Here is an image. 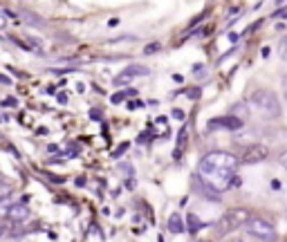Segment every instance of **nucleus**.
Here are the masks:
<instances>
[{
	"mask_svg": "<svg viewBox=\"0 0 287 242\" xmlns=\"http://www.w3.org/2000/svg\"><path fill=\"white\" fill-rule=\"evenodd\" d=\"M242 121L240 117H218V119H213V121H209V126H207V130H218V128H224V130H238V128H242Z\"/></svg>",
	"mask_w": 287,
	"mask_h": 242,
	"instance_id": "0eeeda50",
	"label": "nucleus"
},
{
	"mask_svg": "<svg viewBox=\"0 0 287 242\" xmlns=\"http://www.w3.org/2000/svg\"><path fill=\"white\" fill-rule=\"evenodd\" d=\"M3 105H5V108H16V105H18V101L14 99V96H7V99L3 101Z\"/></svg>",
	"mask_w": 287,
	"mask_h": 242,
	"instance_id": "6ab92c4d",
	"label": "nucleus"
},
{
	"mask_svg": "<svg viewBox=\"0 0 287 242\" xmlns=\"http://www.w3.org/2000/svg\"><path fill=\"white\" fill-rule=\"evenodd\" d=\"M173 117L175 119H182V117H184V112H182V110H173Z\"/></svg>",
	"mask_w": 287,
	"mask_h": 242,
	"instance_id": "393cba45",
	"label": "nucleus"
},
{
	"mask_svg": "<svg viewBox=\"0 0 287 242\" xmlns=\"http://www.w3.org/2000/svg\"><path fill=\"white\" fill-rule=\"evenodd\" d=\"M269 157V148L262 146V144H251V146H245L238 155L240 164H258V162H265Z\"/></svg>",
	"mask_w": 287,
	"mask_h": 242,
	"instance_id": "39448f33",
	"label": "nucleus"
},
{
	"mask_svg": "<svg viewBox=\"0 0 287 242\" xmlns=\"http://www.w3.org/2000/svg\"><path fill=\"white\" fill-rule=\"evenodd\" d=\"M132 94H137V92H135V90H126V92H119V94H112V99H110V101H112V103H121V101L126 99V96H132Z\"/></svg>",
	"mask_w": 287,
	"mask_h": 242,
	"instance_id": "2eb2a0df",
	"label": "nucleus"
},
{
	"mask_svg": "<svg viewBox=\"0 0 287 242\" xmlns=\"http://www.w3.org/2000/svg\"><path fill=\"white\" fill-rule=\"evenodd\" d=\"M229 242H242V240H238V238H236V240H229Z\"/></svg>",
	"mask_w": 287,
	"mask_h": 242,
	"instance_id": "c85d7f7f",
	"label": "nucleus"
},
{
	"mask_svg": "<svg viewBox=\"0 0 287 242\" xmlns=\"http://www.w3.org/2000/svg\"><path fill=\"white\" fill-rule=\"evenodd\" d=\"M249 105H251V110H256V112L260 114V117H265L267 121L276 119L280 114L278 99H276V94L269 90H256L249 99Z\"/></svg>",
	"mask_w": 287,
	"mask_h": 242,
	"instance_id": "f03ea898",
	"label": "nucleus"
},
{
	"mask_svg": "<svg viewBox=\"0 0 287 242\" xmlns=\"http://www.w3.org/2000/svg\"><path fill=\"white\" fill-rule=\"evenodd\" d=\"M233 112H236V114H240V119L245 121L247 117H249V105H245V103H238V105H233Z\"/></svg>",
	"mask_w": 287,
	"mask_h": 242,
	"instance_id": "4468645a",
	"label": "nucleus"
},
{
	"mask_svg": "<svg viewBox=\"0 0 287 242\" xmlns=\"http://www.w3.org/2000/svg\"><path fill=\"white\" fill-rule=\"evenodd\" d=\"M32 215V211H30V206L27 204H23V202H16V204H9V209H7V217H9V222H25L27 217Z\"/></svg>",
	"mask_w": 287,
	"mask_h": 242,
	"instance_id": "6e6552de",
	"label": "nucleus"
},
{
	"mask_svg": "<svg viewBox=\"0 0 287 242\" xmlns=\"http://www.w3.org/2000/svg\"><path fill=\"white\" fill-rule=\"evenodd\" d=\"M283 96L287 99V76H283Z\"/></svg>",
	"mask_w": 287,
	"mask_h": 242,
	"instance_id": "b1692460",
	"label": "nucleus"
},
{
	"mask_svg": "<svg viewBox=\"0 0 287 242\" xmlns=\"http://www.w3.org/2000/svg\"><path fill=\"white\" fill-rule=\"evenodd\" d=\"M5 235V226H3V222H0V238Z\"/></svg>",
	"mask_w": 287,
	"mask_h": 242,
	"instance_id": "cd10ccee",
	"label": "nucleus"
},
{
	"mask_svg": "<svg viewBox=\"0 0 287 242\" xmlns=\"http://www.w3.org/2000/svg\"><path fill=\"white\" fill-rule=\"evenodd\" d=\"M7 23H9L7 12H3V9H0V30H5V27H7Z\"/></svg>",
	"mask_w": 287,
	"mask_h": 242,
	"instance_id": "a211bd4d",
	"label": "nucleus"
},
{
	"mask_svg": "<svg viewBox=\"0 0 287 242\" xmlns=\"http://www.w3.org/2000/svg\"><path fill=\"white\" fill-rule=\"evenodd\" d=\"M0 83H12V81H9L7 76H3V74H0Z\"/></svg>",
	"mask_w": 287,
	"mask_h": 242,
	"instance_id": "bb28decb",
	"label": "nucleus"
},
{
	"mask_svg": "<svg viewBox=\"0 0 287 242\" xmlns=\"http://www.w3.org/2000/svg\"><path fill=\"white\" fill-rule=\"evenodd\" d=\"M186 142H189V128L182 126V130L178 135V144H175V153H173L175 159H182V155H184V151H186Z\"/></svg>",
	"mask_w": 287,
	"mask_h": 242,
	"instance_id": "1a4fd4ad",
	"label": "nucleus"
},
{
	"mask_svg": "<svg viewBox=\"0 0 287 242\" xmlns=\"http://www.w3.org/2000/svg\"><path fill=\"white\" fill-rule=\"evenodd\" d=\"M160 43H151V45H146V50H144V54H155V52H160Z\"/></svg>",
	"mask_w": 287,
	"mask_h": 242,
	"instance_id": "f3484780",
	"label": "nucleus"
},
{
	"mask_svg": "<svg viewBox=\"0 0 287 242\" xmlns=\"http://www.w3.org/2000/svg\"><path fill=\"white\" fill-rule=\"evenodd\" d=\"M249 220H251L249 209H245V206H233V209H229L220 217L215 229H218L220 235H227V233H233L236 229H240V226H247Z\"/></svg>",
	"mask_w": 287,
	"mask_h": 242,
	"instance_id": "7ed1b4c3",
	"label": "nucleus"
},
{
	"mask_svg": "<svg viewBox=\"0 0 287 242\" xmlns=\"http://www.w3.org/2000/svg\"><path fill=\"white\" fill-rule=\"evenodd\" d=\"M65 101H68V94H65V92H61V94H59V103H65Z\"/></svg>",
	"mask_w": 287,
	"mask_h": 242,
	"instance_id": "4be33fe9",
	"label": "nucleus"
},
{
	"mask_svg": "<svg viewBox=\"0 0 287 242\" xmlns=\"http://www.w3.org/2000/svg\"><path fill=\"white\" fill-rule=\"evenodd\" d=\"M278 164H280L283 168H287V151H283V153L278 155Z\"/></svg>",
	"mask_w": 287,
	"mask_h": 242,
	"instance_id": "412c9836",
	"label": "nucleus"
},
{
	"mask_svg": "<svg viewBox=\"0 0 287 242\" xmlns=\"http://www.w3.org/2000/svg\"><path fill=\"white\" fill-rule=\"evenodd\" d=\"M148 74H151V72H148V67H144V65H126L117 76H114V85H126L128 81L137 79V76H148Z\"/></svg>",
	"mask_w": 287,
	"mask_h": 242,
	"instance_id": "423d86ee",
	"label": "nucleus"
},
{
	"mask_svg": "<svg viewBox=\"0 0 287 242\" xmlns=\"http://www.w3.org/2000/svg\"><path fill=\"white\" fill-rule=\"evenodd\" d=\"M153 130H155L160 137H166V135H169V121H166V117H157L153 121Z\"/></svg>",
	"mask_w": 287,
	"mask_h": 242,
	"instance_id": "9b49d317",
	"label": "nucleus"
},
{
	"mask_svg": "<svg viewBox=\"0 0 287 242\" xmlns=\"http://www.w3.org/2000/svg\"><path fill=\"white\" fill-rule=\"evenodd\" d=\"M166 224H169V231L171 233H184V220H182V215L180 213H171L169 215V222H166Z\"/></svg>",
	"mask_w": 287,
	"mask_h": 242,
	"instance_id": "9d476101",
	"label": "nucleus"
},
{
	"mask_svg": "<svg viewBox=\"0 0 287 242\" xmlns=\"http://www.w3.org/2000/svg\"><path fill=\"white\" fill-rule=\"evenodd\" d=\"M278 54H280V59L283 61H287V36L278 43Z\"/></svg>",
	"mask_w": 287,
	"mask_h": 242,
	"instance_id": "dca6fc26",
	"label": "nucleus"
},
{
	"mask_svg": "<svg viewBox=\"0 0 287 242\" xmlns=\"http://www.w3.org/2000/svg\"><path fill=\"white\" fill-rule=\"evenodd\" d=\"M247 233L253 235V238H258L260 242H276L278 240V233H276V226L271 224L269 220H265V217H251L249 222H247Z\"/></svg>",
	"mask_w": 287,
	"mask_h": 242,
	"instance_id": "20e7f679",
	"label": "nucleus"
},
{
	"mask_svg": "<svg viewBox=\"0 0 287 242\" xmlns=\"http://www.w3.org/2000/svg\"><path fill=\"white\" fill-rule=\"evenodd\" d=\"M126 151H128V144H121V146H119L117 151L112 153V157H114V159H117V157H121V153H126Z\"/></svg>",
	"mask_w": 287,
	"mask_h": 242,
	"instance_id": "aec40b11",
	"label": "nucleus"
},
{
	"mask_svg": "<svg viewBox=\"0 0 287 242\" xmlns=\"http://www.w3.org/2000/svg\"><path fill=\"white\" fill-rule=\"evenodd\" d=\"M12 193H14L12 184H7V182H3V180H0V202L9 200V195H12Z\"/></svg>",
	"mask_w": 287,
	"mask_h": 242,
	"instance_id": "ddd939ff",
	"label": "nucleus"
},
{
	"mask_svg": "<svg viewBox=\"0 0 287 242\" xmlns=\"http://www.w3.org/2000/svg\"><path fill=\"white\" fill-rule=\"evenodd\" d=\"M202 226H207V224H204L202 220H198V215L189 213V231H191V233H198V231L202 229Z\"/></svg>",
	"mask_w": 287,
	"mask_h": 242,
	"instance_id": "f8f14e48",
	"label": "nucleus"
},
{
	"mask_svg": "<svg viewBox=\"0 0 287 242\" xmlns=\"http://www.w3.org/2000/svg\"><path fill=\"white\" fill-rule=\"evenodd\" d=\"M240 164V159L236 155L227 151H211L207 153L198 164V177L207 188H211L215 193H224L238 184L236 180V168Z\"/></svg>",
	"mask_w": 287,
	"mask_h": 242,
	"instance_id": "f257e3e1",
	"label": "nucleus"
},
{
	"mask_svg": "<svg viewBox=\"0 0 287 242\" xmlns=\"http://www.w3.org/2000/svg\"><path fill=\"white\" fill-rule=\"evenodd\" d=\"M128 108H130V110H135V108H141V103H137V101H130V103H128Z\"/></svg>",
	"mask_w": 287,
	"mask_h": 242,
	"instance_id": "5701e85b",
	"label": "nucleus"
},
{
	"mask_svg": "<svg viewBox=\"0 0 287 242\" xmlns=\"http://www.w3.org/2000/svg\"><path fill=\"white\" fill-rule=\"evenodd\" d=\"M271 188H276V191H280V182H276V180H274V182H271Z\"/></svg>",
	"mask_w": 287,
	"mask_h": 242,
	"instance_id": "a878e982",
	"label": "nucleus"
}]
</instances>
